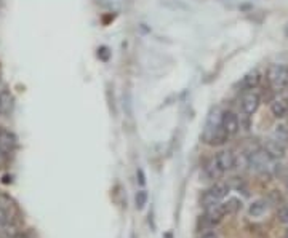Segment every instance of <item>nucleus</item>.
Instances as JSON below:
<instances>
[{
	"label": "nucleus",
	"instance_id": "nucleus-12",
	"mask_svg": "<svg viewBox=\"0 0 288 238\" xmlns=\"http://www.w3.org/2000/svg\"><path fill=\"white\" fill-rule=\"evenodd\" d=\"M259 80H261V75L258 70H251V72H248L245 77H243L242 88H245V90H253V88H256L259 85Z\"/></svg>",
	"mask_w": 288,
	"mask_h": 238
},
{
	"label": "nucleus",
	"instance_id": "nucleus-3",
	"mask_svg": "<svg viewBox=\"0 0 288 238\" xmlns=\"http://www.w3.org/2000/svg\"><path fill=\"white\" fill-rule=\"evenodd\" d=\"M267 80L275 91H280L288 85V67L285 64H274L269 67Z\"/></svg>",
	"mask_w": 288,
	"mask_h": 238
},
{
	"label": "nucleus",
	"instance_id": "nucleus-17",
	"mask_svg": "<svg viewBox=\"0 0 288 238\" xmlns=\"http://www.w3.org/2000/svg\"><path fill=\"white\" fill-rule=\"evenodd\" d=\"M277 219L280 221L282 224H288V205L278 208L277 211Z\"/></svg>",
	"mask_w": 288,
	"mask_h": 238
},
{
	"label": "nucleus",
	"instance_id": "nucleus-18",
	"mask_svg": "<svg viewBox=\"0 0 288 238\" xmlns=\"http://www.w3.org/2000/svg\"><path fill=\"white\" fill-rule=\"evenodd\" d=\"M98 56H100L103 61H108V59H109V50H108L106 47H101V48L98 50Z\"/></svg>",
	"mask_w": 288,
	"mask_h": 238
},
{
	"label": "nucleus",
	"instance_id": "nucleus-20",
	"mask_svg": "<svg viewBox=\"0 0 288 238\" xmlns=\"http://www.w3.org/2000/svg\"><path fill=\"white\" fill-rule=\"evenodd\" d=\"M202 238H218V236H216L215 233H207V235H204Z\"/></svg>",
	"mask_w": 288,
	"mask_h": 238
},
{
	"label": "nucleus",
	"instance_id": "nucleus-16",
	"mask_svg": "<svg viewBox=\"0 0 288 238\" xmlns=\"http://www.w3.org/2000/svg\"><path fill=\"white\" fill-rule=\"evenodd\" d=\"M223 206H224L226 214H231V213H234V211H237L240 203H239V200H229L228 203H223Z\"/></svg>",
	"mask_w": 288,
	"mask_h": 238
},
{
	"label": "nucleus",
	"instance_id": "nucleus-15",
	"mask_svg": "<svg viewBox=\"0 0 288 238\" xmlns=\"http://www.w3.org/2000/svg\"><path fill=\"white\" fill-rule=\"evenodd\" d=\"M135 201H136V208H138V209H143L144 205L147 203V193H146V190H139V192L136 193Z\"/></svg>",
	"mask_w": 288,
	"mask_h": 238
},
{
	"label": "nucleus",
	"instance_id": "nucleus-1",
	"mask_svg": "<svg viewBox=\"0 0 288 238\" xmlns=\"http://www.w3.org/2000/svg\"><path fill=\"white\" fill-rule=\"evenodd\" d=\"M221 118L223 115H220V110L215 109L210 117L207 120V127H205V131H204V141L208 144H223L226 139H228V133L224 131L223 125H221Z\"/></svg>",
	"mask_w": 288,
	"mask_h": 238
},
{
	"label": "nucleus",
	"instance_id": "nucleus-14",
	"mask_svg": "<svg viewBox=\"0 0 288 238\" xmlns=\"http://www.w3.org/2000/svg\"><path fill=\"white\" fill-rule=\"evenodd\" d=\"M207 173H208V176H210L212 179H215V178H220V176H221L224 171L220 168V165H218L216 160L213 158V160L208 163V166H207Z\"/></svg>",
	"mask_w": 288,
	"mask_h": 238
},
{
	"label": "nucleus",
	"instance_id": "nucleus-5",
	"mask_svg": "<svg viewBox=\"0 0 288 238\" xmlns=\"http://www.w3.org/2000/svg\"><path fill=\"white\" fill-rule=\"evenodd\" d=\"M221 125L224 128V131L228 133V136H234L237 135V131L240 130V122L239 117L235 115L234 112L228 110L223 113V118H221Z\"/></svg>",
	"mask_w": 288,
	"mask_h": 238
},
{
	"label": "nucleus",
	"instance_id": "nucleus-4",
	"mask_svg": "<svg viewBox=\"0 0 288 238\" xmlns=\"http://www.w3.org/2000/svg\"><path fill=\"white\" fill-rule=\"evenodd\" d=\"M228 192H229V186H228V184L216 182L215 186L205 193V197H204L205 206L208 208V206H212V205H216L218 201L224 200L226 197H228Z\"/></svg>",
	"mask_w": 288,
	"mask_h": 238
},
{
	"label": "nucleus",
	"instance_id": "nucleus-21",
	"mask_svg": "<svg viewBox=\"0 0 288 238\" xmlns=\"http://www.w3.org/2000/svg\"><path fill=\"white\" fill-rule=\"evenodd\" d=\"M13 238H28V236H26V235H23V233H18V235H15Z\"/></svg>",
	"mask_w": 288,
	"mask_h": 238
},
{
	"label": "nucleus",
	"instance_id": "nucleus-9",
	"mask_svg": "<svg viewBox=\"0 0 288 238\" xmlns=\"http://www.w3.org/2000/svg\"><path fill=\"white\" fill-rule=\"evenodd\" d=\"M215 160L216 163L220 165V168L223 171H228L231 168H234V165H235V158H234V154L229 152V151H223L220 152L216 157H215Z\"/></svg>",
	"mask_w": 288,
	"mask_h": 238
},
{
	"label": "nucleus",
	"instance_id": "nucleus-7",
	"mask_svg": "<svg viewBox=\"0 0 288 238\" xmlns=\"http://www.w3.org/2000/svg\"><path fill=\"white\" fill-rule=\"evenodd\" d=\"M259 102H261L259 94L250 91V93H247V94L242 98V109H243V112H245V113L251 115V113H255V112L258 110Z\"/></svg>",
	"mask_w": 288,
	"mask_h": 238
},
{
	"label": "nucleus",
	"instance_id": "nucleus-11",
	"mask_svg": "<svg viewBox=\"0 0 288 238\" xmlns=\"http://www.w3.org/2000/svg\"><path fill=\"white\" fill-rule=\"evenodd\" d=\"M270 110H272V113L277 118H283L286 115V112H288V99L282 98V96H278V98L274 99L272 104H270Z\"/></svg>",
	"mask_w": 288,
	"mask_h": 238
},
{
	"label": "nucleus",
	"instance_id": "nucleus-13",
	"mask_svg": "<svg viewBox=\"0 0 288 238\" xmlns=\"http://www.w3.org/2000/svg\"><path fill=\"white\" fill-rule=\"evenodd\" d=\"M267 211V203L264 200H256L255 203H253L248 209V213L251 217H259V216H263L264 213Z\"/></svg>",
	"mask_w": 288,
	"mask_h": 238
},
{
	"label": "nucleus",
	"instance_id": "nucleus-10",
	"mask_svg": "<svg viewBox=\"0 0 288 238\" xmlns=\"http://www.w3.org/2000/svg\"><path fill=\"white\" fill-rule=\"evenodd\" d=\"M224 216H226V211H224L223 203H216V205H212L207 208V219L212 224H218Z\"/></svg>",
	"mask_w": 288,
	"mask_h": 238
},
{
	"label": "nucleus",
	"instance_id": "nucleus-6",
	"mask_svg": "<svg viewBox=\"0 0 288 238\" xmlns=\"http://www.w3.org/2000/svg\"><path fill=\"white\" fill-rule=\"evenodd\" d=\"M16 147V136L7 130H0V152L8 155Z\"/></svg>",
	"mask_w": 288,
	"mask_h": 238
},
{
	"label": "nucleus",
	"instance_id": "nucleus-2",
	"mask_svg": "<svg viewBox=\"0 0 288 238\" xmlns=\"http://www.w3.org/2000/svg\"><path fill=\"white\" fill-rule=\"evenodd\" d=\"M248 163L255 171L269 174L274 171V158L270 157L264 149H259L248 155Z\"/></svg>",
	"mask_w": 288,
	"mask_h": 238
},
{
	"label": "nucleus",
	"instance_id": "nucleus-22",
	"mask_svg": "<svg viewBox=\"0 0 288 238\" xmlns=\"http://www.w3.org/2000/svg\"><path fill=\"white\" fill-rule=\"evenodd\" d=\"M285 238H288V230H286V233H285Z\"/></svg>",
	"mask_w": 288,
	"mask_h": 238
},
{
	"label": "nucleus",
	"instance_id": "nucleus-8",
	"mask_svg": "<svg viewBox=\"0 0 288 238\" xmlns=\"http://www.w3.org/2000/svg\"><path fill=\"white\" fill-rule=\"evenodd\" d=\"M264 151L274 158H283L285 155V147L280 141H274V139H269L266 141V146H264Z\"/></svg>",
	"mask_w": 288,
	"mask_h": 238
},
{
	"label": "nucleus",
	"instance_id": "nucleus-23",
	"mask_svg": "<svg viewBox=\"0 0 288 238\" xmlns=\"http://www.w3.org/2000/svg\"><path fill=\"white\" fill-rule=\"evenodd\" d=\"M0 107H2V102H0Z\"/></svg>",
	"mask_w": 288,
	"mask_h": 238
},
{
	"label": "nucleus",
	"instance_id": "nucleus-19",
	"mask_svg": "<svg viewBox=\"0 0 288 238\" xmlns=\"http://www.w3.org/2000/svg\"><path fill=\"white\" fill-rule=\"evenodd\" d=\"M138 174H139V184H144V174H143V171L139 170Z\"/></svg>",
	"mask_w": 288,
	"mask_h": 238
}]
</instances>
